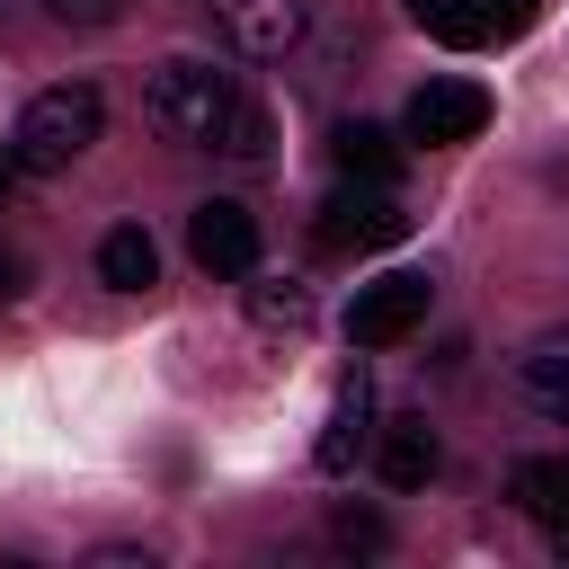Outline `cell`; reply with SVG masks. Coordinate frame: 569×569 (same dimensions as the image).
Returning a JSON list of instances; mask_svg holds the SVG:
<instances>
[{"mask_svg": "<svg viewBox=\"0 0 569 569\" xmlns=\"http://www.w3.org/2000/svg\"><path fill=\"white\" fill-rule=\"evenodd\" d=\"M142 116L160 124V142L178 151H231V160H267V107L240 98L231 71L213 62H160L142 89Z\"/></svg>", "mask_w": 569, "mask_h": 569, "instance_id": "obj_1", "label": "cell"}, {"mask_svg": "<svg viewBox=\"0 0 569 569\" xmlns=\"http://www.w3.org/2000/svg\"><path fill=\"white\" fill-rule=\"evenodd\" d=\"M98 124H107V98H98L89 80H53V89H36V98L18 107L9 169H18V178H53V169H71V160L98 142Z\"/></svg>", "mask_w": 569, "mask_h": 569, "instance_id": "obj_2", "label": "cell"}, {"mask_svg": "<svg viewBox=\"0 0 569 569\" xmlns=\"http://www.w3.org/2000/svg\"><path fill=\"white\" fill-rule=\"evenodd\" d=\"M311 240L329 249V258H365V249H391V240H409V213H400V196L391 187H373V178H347L320 213H311Z\"/></svg>", "mask_w": 569, "mask_h": 569, "instance_id": "obj_3", "label": "cell"}, {"mask_svg": "<svg viewBox=\"0 0 569 569\" xmlns=\"http://www.w3.org/2000/svg\"><path fill=\"white\" fill-rule=\"evenodd\" d=\"M187 258H196L204 276H258V213L231 204V196L196 204V213H187Z\"/></svg>", "mask_w": 569, "mask_h": 569, "instance_id": "obj_4", "label": "cell"}, {"mask_svg": "<svg viewBox=\"0 0 569 569\" xmlns=\"http://www.w3.org/2000/svg\"><path fill=\"white\" fill-rule=\"evenodd\" d=\"M427 302H436L427 276H382V284H365V293L347 302V338H356V347H400V338L427 320Z\"/></svg>", "mask_w": 569, "mask_h": 569, "instance_id": "obj_5", "label": "cell"}, {"mask_svg": "<svg viewBox=\"0 0 569 569\" xmlns=\"http://www.w3.org/2000/svg\"><path fill=\"white\" fill-rule=\"evenodd\" d=\"M213 9V27L231 36V53H249V62H276V53H293L302 44V0H204Z\"/></svg>", "mask_w": 569, "mask_h": 569, "instance_id": "obj_6", "label": "cell"}, {"mask_svg": "<svg viewBox=\"0 0 569 569\" xmlns=\"http://www.w3.org/2000/svg\"><path fill=\"white\" fill-rule=\"evenodd\" d=\"M400 124H409V142H471L489 124V89L480 80H427Z\"/></svg>", "mask_w": 569, "mask_h": 569, "instance_id": "obj_7", "label": "cell"}, {"mask_svg": "<svg viewBox=\"0 0 569 569\" xmlns=\"http://www.w3.org/2000/svg\"><path fill=\"white\" fill-rule=\"evenodd\" d=\"M365 436H373V382H365V365H347V373H338V400H329V427H320V445H311V462H320V471H347V462L365 453Z\"/></svg>", "mask_w": 569, "mask_h": 569, "instance_id": "obj_8", "label": "cell"}, {"mask_svg": "<svg viewBox=\"0 0 569 569\" xmlns=\"http://www.w3.org/2000/svg\"><path fill=\"white\" fill-rule=\"evenodd\" d=\"M507 498L569 551V453H525V462L507 471Z\"/></svg>", "mask_w": 569, "mask_h": 569, "instance_id": "obj_9", "label": "cell"}, {"mask_svg": "<svg viewBox=\"0 0 569 569\" xmlns=\"http://www.w3.org/2000/svg\"><path fill=\"white\" fill-rule=\"evenodd\" d=\"M373 453H382V480H391V489H427L436 462H445V445H436L427 418H391V427L373 436Z\"/></svg>", "mask_w": 569, "mask_h": 569, "instance_id": "obj_10", "label": "cell"}, {"mask_svg": "<svg viewBox=\"0 0 569 569\" xmlns=\"http://www.w3.org/2000/svg\"><path fill=\"white\" fill-rule=\"evenodd\" d=\"M329 160H338L347 178H373V187L400 178V142H391V124H373V116H347V124L329 133Z\"/></svg>", "mask_w": 569, "mask_h": 569, "instance_id": "obj_11", "label": "cell"}, {"mask_svg": "<svg viewBox=\"0 0 569 569\" xmlns=\"http://www.w3.org/2000/svg\"><path fill=\"white\" fill-rule=\"evenodd\" d=\"M525 400H533V418L569 427V329H551V338L525 347Z\"/></svg>", "mask_w": 569, "mask_h": 569, "instance_id": "obj_12", "label": "cell"}, {"mask_svg": "<svg viewBox=\"0 0 569 569\" xmlns=\"http://www.w3.org/2000/svg\"><path fill=\"white\" fill-rule=\"evenodd\" d=\"M98 276H107L116 293H142V284L160 276V249H151V231H142V222H116V231L98 240Z\"/></svg>", "mask_w": 569, "mask_h": 569, "instance_id": "obj_13", "label": "cell"}, {"mask_svg": "<svg viewBox=\"0 0 569 569\" xmlns=\"http://www.w3.org/2000/svg\"><path fill=\"white\" fill-rule=\"evenodd\" d=\"M249 320H258V329H311V284L258 276V284H249Z\"/></svg>", "mask_w": 569, "mask_h": 569, "instance_id": "obj_14", "label": "cell"}, {"mask_svg": "<svg viewBox=\"0 0 569 569\" xmlns=\"http://www.w3.org/2000/svg\"><path fill=\"white\" fill-rule=\"evenodd\" d=\"M409 18L436 36V44H489V18H480V0H409Z\"/></svg>", "mask_w": 569, "mask_h": 569, "instance_id": "obj_15", "label": "cell"}, {"mask_svg": "<svg viewBox=\"0 0 569 569\" xmlns=\"http://www.w3.org/2000/svg\"><path fill=\"white\" fill-rule=\"evenodd\" d=\"M329 533H338L347 551H382V542H391V525H382L373 507H338V525H329Z\"/></svg>", "mask_w": 569, "mask_h": 569, "instance_id": "obj_16", "label": "cell"}, {"mask_svg": "<svg viewBox=\"0 0 569 569\" xmlns=\"http://www.w3.org/2000/svg\"><path fill=\"white\" fill-rule=\"evenodd\" d=\"M44 9H53L62 27H116V18L133 9V0H44Z\"/></svg>", "mask_w": 569, "mask_h": 569, "instance_id": "obj_17", "label": "cell"}, {"mask_svg": "<svg viewBox=\"0 0 569 569\" xmlns=\"http://www.w3.org/2000/svg\"><path fill=\"white\" fill-rule=\"evenodd\" d=\"M480 18H489V36H525L542 18V0H480Z\"/></svg>", "mask_w": 569, "mask_h": 569, "instance_id": "obj_18", "label": "cell"}, {"mask_svg": "<svg viewBox=\"0 0 569 569\" xmlns=\"http://www.w3.org/2000/svg\"><path fill=\"white\" fill-rule=\"evenodd\" d=\"M27 276H36V267H27L18 249H0V302H27Z\"/></svg>", "mask_w": 569, "mask_h": 569, "instance_id": "obj_19", "label": "cell"}, {"mask_svg": "<svg viewBox=\"0 0 569 569\" xmlns=\"http://www.w3.org/2000/svg\"><path fill=\"white\" fill-rule=\"evenodd\" d=\"M9 178H18V169H0V204H9Z\"/></svg>", "mask_w": 569, "mask_h": 569, "instance_id": "obj_20", "label": "cell"}]
</instances>
